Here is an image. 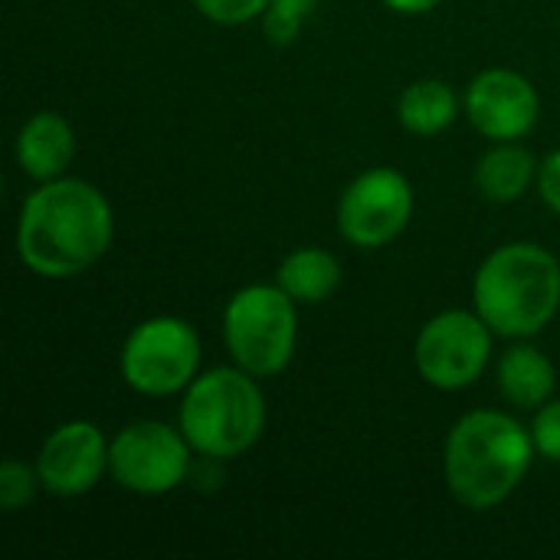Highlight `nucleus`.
Here are the masks:
<instances>
[{
    "mask_svg": "<svg viewBox=\"0 0 560 560\" xmlns=\"http://www.w3.org/2000/svg\"><path fill=\"white\" fill-rule=\"evenodd\" d=\"M115 220L105 194L79 177L43 180L20 210L16 256L43 279H72L112 246Z\"/></svg>",
    "mask_w": 560,
    "mask_h": 560,
    "instance_id": "nucleus-1",
    "label": "nucleus"
},
{
    "mask_svg": "<svg viewBox=\"0 0 560 560\" xmlns=\"http://www.w3.org/2000/svg\"><path fill=\"white\" fill-rule=\"evenodd\" d=\"M532 430L499 410H472L446 436V486L472 512L502 505L528 476L535 459Z\"/></svg>",
    "mask_w": 560,
    "mask_h": 560,
    "instance_id": "nucleus-2",
    "label": "nucleus"
},
{
    "mask_svg": "<svg viewBox=\"0 0 560 560\" xmlns=\"http://www.w3.org/2000/svg\"><path fill=\"white\" fill-rule=\"evenodd\" d=\"M472 302L495 335L532 338L558 315L560 262L538 243L499 246L476 272Z\"/></svg>",
    "mask_w": 560,
    "mask_h": 560,
    "instance_id": "nucleus-3",
    "label": "nucleus"
},
{
    "mask_svg": "<svg viewBox=\"0 0 560 560\" xmlns=\"http://www.w3.org/2000/svg\"><path fill=\"white\" fill-rule=\"evenodd\" d=\"M266 430V397L243 368H213L184 390L180 433L203 459H236Z\"/></svg>",
    "mask_w": 560,
    "mask_h": 560,
    "instance_id": "nucleus-4",
    "label": "nucleus"
},
{
    "mask_svg": "<svg viewBox=\"0 0 560 560\" xmlns=\"http://www.w3.org/2000/svg\"><path fill=\"white\" fill-rule=\"evenodd\" d=\"M295 299L279 285H246L223 312V341L236 368L276 377L289 368L299 338Z\"/></svg>",
    "mask_w": 560,
    "mask_h": 560,
    "instance_id": "nucleus-5",
    "label": "nucleus"
},
{
    "mask_svg": "<svg viewBox=\"0 0 560 560\" xmlns=\"http://www.w3.org/2000/svg\"><path fill=\"white\" fill-rule=\"evenodd\" d=\"M200 338L190 322L158 315L141 322L121 348V377L144 397H171L197 381Z\"/></svg>",
    "mask_w": 560,
    "mask_h": 560,
    "instance_id": "nucleus-6",
    "label": "nucleus"
},
{
    "mask_svg": "<svg viewBox=\"0 0 560 560\" xmlns=\"http://www.w3.org/2000/svg\"><path fill=\"white\" fill-rule=\"evenodd\" d=\"M492 328L479 312L450 308L423 325L413 361L420 377L436 390L472 387L492 358Z\"/></svg>",
    "mask_w": 560,
    "mask_h": 560,
    "instance_id": "nucleus-7",
    "label": "nucleus"
},
{
    "mask_svg": "<svg viewBox=\"0 0 560 560\" xmlns=\"http://www.w3.org/2000/svg\"><path fill=\"white\" fill-rule=\"evenodd\" d=\"M108 472L121 489L135 495H164L187 479L190 443L167 423H131L108 443Z\"/></svg>",
    "mask_w": 560,
    "mask_h": 560,
    "instance_id": "nucleus-8",
    "label": "nucleus"
},
{
    "mask_svg": "<svg viewBox=\"0 0 560 560\" xmlns=\"http://www.w3.org/2000/svg\"><path fill=\"white\" fill-rule=\"evenodd\" d=\"M413 217V187L394 167L358 174L338 200V230L351 246L381 249L394 243Z\"/></svg>",
    "mask_w": 560,
    "mask_h": 560,
    "instance_id": "nucleus-9",
    "label": "nucleus"
},
{
    "mask_svg": "<svg viewBox=\"0 0 560 560\" xmlns=\"http://www.w3.org/2000/svg\"><path fill=\"white\" fill-rule=\"evenodd\" d=\"M108 469V443L105 433L89 420H69L56 427L39 453H36V476L46 492L75 499L92 492Z\"/></svg>",
    "mask_w": 560,
    "mask_h": 560,
    "instance_id": "nucleus-10",
    "label": "nucleus"
},
{
    "mask_svg": "<svg viewBox=\"0 0 560 560\" xmlns=\"http://www.w3.org/2000/svg\"><path fill=\"white\" fill-rule=\"evenodd\" d=\"M466 115L472 128L489 141H518L538 125L541 102L522 72L486 69L469 82Z\"/></svg>",
    "mask_w": 560,
    "mask_h": 560,
    "instance_id": "nucleus-11",
    "label": "nucleus"
},
{
    "mask_svg": "<svg viewBox=\"0 0 560 560\" xmlns=\"http://www.w3.org/2000/svg\"><path fill=\"white\" fill-rule=\"evenodd\" d=\"M75 158L72 125L59 112H36L16 135V164L33 180H56Z\"/></svg>",
    "mask_w": 560,
    "mask_h": 560,
    "instance_id": "nucleus-12",
    "label": "nucleus"
},
{
    "mask_svg": "<svg viewBox=\"0 0 560 560\" xmlns=\"http://www.w3.org/2000/svg\"><path fill=\"white\" fill-rule=\"evenodd\" d=\"M499 390L522 410H538L555 394V364L532 345H512L499 361Z\"/></svg>",
    "mask_w": 560,
    "mask_h": 560,
    "instance_id": "nucleus-13",
    "label": "nucleus"
},
{
    "mask_svg": "<svg viewBox=\"0 0 560 560\" xmlns=\"http://www.w3.org/2000/svg\"><path fill=\"white\" fill-rule=\"evenodd\" d=\"M276 285L285 289L299 305H318L341 285V262L328 249H295L279 262Z\"/></svg>",
    "mask_w": 560,
    "mask_h": 560,
    "instance_id": "nucleus-14",
    "label": "nucleus"
},
{
    "mask_svg": "<svg viewBox=\"0 0 560 560\" xmlns=\"http://www.w3.org/2000/svg\"><path fill=\"white\" fill-rule=\"evenodd\" d=\"M535 177H538L535 154L512 144V141H502V144L489 148L479 158V167H476V184H479L482 197L492 200V203L518 200Z\"/></svg>",
    "mask_w": 560,
    "mask_h": 560,
    "instance_id": "nucleus-15",
    "label": "nucleus"
},
{
    "mask_svg": "<svg viewBox=\"0 0 560 560\" xmlns=\"http://www.w3.org/2000/svg\"><path fill=\"white\" fill-rule=\"evenodd\" d=\"M456 112H459L456 92L446 82H440V79L410 82L404 89L400 102H397L400 125L410 135H420V138H430V135L446 131L456 121Z\"/></svg>",
    "mask_w": 560,
    "mask_h": 560,
    "instance_id": "nucleus-16",
    "label": "nucleus"
},
{
    "mask_svg": "<svg viewBox=\"0 0 560 560\" xmlns=\"http://www.w3.org/2000/svg\"><path fill=\"white\" fill-rule=\"evenodd\" d=\"M312 7H315V0H269V7L262 13L266 36L276 46H289L302 33V23Z\"/></svg>",
    "mask_w": 560,
    "mask_h": 560,
    "instance_id": "nucleus-17",
    "label": "nucleus"
},
{
    "mask_svg": "<svg viewBox=\"0 0 560 560\" xmlns=\"http://www.w3.org/2000/svg\"><path fill=\"white\" fill-rule=\"evenodd\" d=\"M39 486L43 482H39L36 469H30L20 459H3V466H0V509L3 512L26 509Z\"/></svg>",
    "mask_w": 560,
    "mask_h": 560,
    "instance_id": "nucleus-18",
    "label": "nucleus"
},
{
    "mask_svg": "<svg viewBox=\"0 0 560 560\" xmlns=\"http://www.w3.org/2000/svg\"><path fill=\"white\" fill-rule=\"evenodd\" d=\"M207 20L223 26H240L266 13L269 0H190Z\"/></svg>",
    "mask_w": 560,
    "mask_h": 560,
    "instance_id": "nucleus-19",
    "label": "nucleus"
},
{
    "mask_svg": "<svg viewBox=\"0 0 560 560\" xmlns=\"http://www.w3.org/2000/svg\"><path fill=\"white\" fill-rule=\"evenodd\" d=\"M532 440L545 459L560 463V400L538 407V417L532 423Z\"/></svg>",
    "mask_w": 560,
    "mask_h": 560,
    "instance_id": "nucleus-20",
    "label": "nucleus"
},
{
    "mask_svg": "<svg viewBox=\"0 0 560 560\" xmlns=\"http://www.w3.org/2000/svg\"><path fill=\"white\" fill-rule=\"evenodd\" d=\"M538 194L555 213H560V148L538 164Z\"/></svg>",
    "mask_w": 560,
    "mask_h": 560,
    "instance_id": "nucleus-21",
    "label": "nucleus"
},
{
    "mask_svg": "<svg viewBox=\"0 0 560 560\" xmlns=\"http://www.w3.org/2000/svg\"><path fill=\"white\" fill-rule=\"evenodd\" d=\"M381 3H387V7H390V10H397V13L417 16V13H430V10H436L443 0H381Z\"/></svg>",
    "mask_w": 560,
    "mask_h": 560,
    "instance_id": "nucleus-22",
    "label": "nucleus"
}]
</instances>
